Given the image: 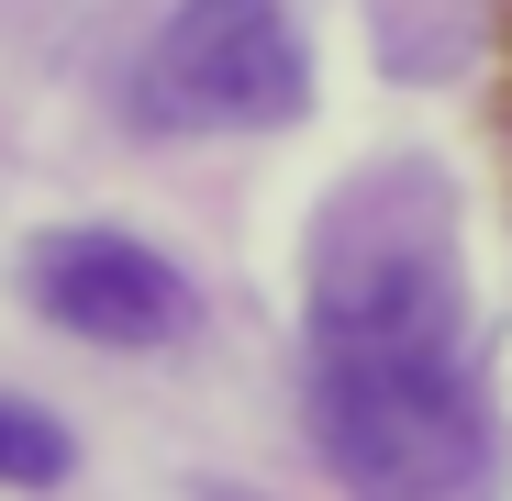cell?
<instances>
[{"mask_svg":"<svg viewBox=\"0 0 512 501\" xmlns=\"http://www.w3.org/2000/svg\"><path fill=\"white\" fill-rule=\"evenodd\" d=\"M312 435L357 501H468L490 401L457 346H312Z\"/></svg>","mask_w":512,"mask_h":501,"instance_id":"6da1fadb","label":"cell"},{"mask_svg":"<svg viewBox=\"0 0 512 501\" xmlns=\"http://www.w3.org/2000/svg\"><path fill=\"white\" fill-rule=\"evenodd\" d=\"M312 346H457V223L435 167L346 179L312 234Z\"/></svg>","mask_w":512,"mask_h":501,"instance_id":"7a4b0ae2","label":"cell"},{"mask_svg":"<svg viewBox=\"0 0 512 501\" xmlns=\"http://www.w3.org/2000/svg\"><path fill=\"white\" fill-rule=\"evenodd\" d=\"M312 101V56L279 0H179L145 45L156 123H290Z\"/></svg>","mask_w":512,"mask_h":501,"instance_id":"3957f363","label":"cell"},{"mask_svg":"<svg viewBox=\"0 0 512 501\" xmlns=\"http://www.w3.org/2000/svg\"><path fill=\"white\" fill-rule=\"evenodd\" d=\"M23 279H34L45 323L90 334V346H167V334L190 323V279L167 268L156 245L112 234V223H67V234H45L34 257H23Z\"/></svg>","mask_w":512,"mask_h":501,"instance_id":"277c9868","label":"cell"},{"mask_svg":"<svg viewBox=\"0 0 512 501\" xmlns=\"http://www.w3.org/2000/svg\"><path fill=\"white\" fill-rule=\"evenodd\" d=\"M67 424H56V412H34V401H0V479H12V490H56L67 479Z\"/></svg>","mask_w":512,"mask_h":501,"instance_id":"5b68a950","label":"cell"},{"mask_svg":"<svg viewBox=\"0 0 512 501\" xmlns=\"http://www.w3.org/2000/svg\"><path fill=\"white\" fill-rule=\"evenodd\" d=\"M201 501H256V490H201Z\"/></svg>","mask_w":512,"mask_h":501,"instance_id":"8992f818","label":"cell"}]
</instances>
